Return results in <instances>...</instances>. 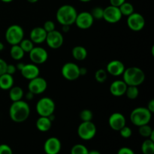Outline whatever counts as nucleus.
I'll return each mask as SVG.
<instances>
[{"label": "nucleus", "instance_id": "de8ad7c7", "mask_svg": "<svg viewBox=\"0 0 154 154\" xmlns=\"http://www.w3.org/2000/svg\"><path fill=\"white\" fill-rule=\"evenodd\" d=\"M88 154H101V153L99 151H98V150H90V151H89Z\"/></svg>", "mask_w": 154, "mask_h": 154}, {"label": "nucleus", "instance_id": "7c9ffc66", "mask_svg": "<svg viewBox=\"0 0 154 154\" xmlns=\"http://www.w3.org/2000/svg\"><path fill=\"white\" fill-rule=\"evenodd\" d=\"M89 150L84 145L81 144H75L71 150V154H88Z\"/></svg>", "mask_w": 154, "mask_h": 154}, {"label": "nucleus", "instance_id": "39448f33", "mask_svg": "<svg viewBox=\"0 0 154 154\" xmlns=\"http://www.w3.org/2000/svg\"><path fill=\"white\" fill-rule=\"evenodd\" d=\"M56 105L54 101L49 97H43L36 103V112L40 117H49L54 114Z\"/></svg>", "mask_w": 154, "mask_h": 154}, {"label": "nucleus", "instance_id": "ea45409f", "mask_svg": "<svg viewBox=\"0 0 154 154\" xmlns=\"http://www.w3.org/2000/svg\"><path fill=\"white\" fill-rule=\"evenodd\" d=\"M6 67H7V63L3 59L0 58V75L5 73Z\"/></svg>", "mask_w": 154, "mask_h": 154}, {"label": "nucleus", "instance_id": "20e7f679", "mask_svg": "<svg viewBox=\"0 0 154 154\" xmlns=\"http://www.w3.org/2000/svg\"><path fill=\"white\" fill-rule=\"evenodd\" d=\"M152 118V113L147 107H138L130 114V120L132 124L136 126L149 124Z\"/></svg>", "mask_w": 154, "mask_h": 154}, {"label": "nucleus", "instance_id": "4468645a", "mask_svg": "<svg viewBox=\"0 0 154 154\" xmlns=\"http://www.w3.org/2000/svg\"><path fill=\"white\" fill-rule=\"evenodd\" d=\"M94 19L90 12L83 11L78 14L75 23L81 29H88L93 26Z\"/></svg>", "mask_w": 154, "mask_h": 154}, {"label": "nucleus", "instance_id": "8fccbe9b", "mask_svg": "<svg viewBox=\"0 0 154 154\" xmlns=\"http://www.w3.org/2000/svg\"><path fill=\"white\" fill-rule=\"evenodd\" d=\"M1 1L5 3H9V2H11L14 1V0H1Z\"/></svg>", "mask_w": 154, "mask_h": 154}, {"label": "nucleus", "instance_id": "f8f14e48", "mask_svg": "<svg viewBox=\"0 0 154 154\" xmlns=\"http://www.w3.org/2000/svg\"><path fill=\"white\" fill-rule=\"evenodd\" d=\"M45 42H47V45L49 48L52 49H58L61 48L62 45H63L64 37L60 32L55 29L54 31L48 32Z\"/></svg>", "mask_w": 154, "mask_h": 154}, {"label": "nucleus", "instance_id": "2eb2a0df", "mask_svg": "<svg viewBox=\"0 0 154 154\" xmlns=\"http://www.w3.org/2000/svg\"><path fill=\"white\" fill-rule=\"evenodd\" d=\"M109 126L114 131H120L126 126V120L125 116L120 112H115L110 116L108 119Z\"/></svg>", "mask_w": 154, "mask_h": 154}, {"label": "nucleus", "instance_id": "a19ab883", "mask_svg": "<svg viewBox=\"0 0 154 154\" xmlns=\"http://www.w3.org/2000/svg\"><path fill=\"white\" fill-rule=\"evenodd\" d=\"M125 2H126V0H110V5L116 6V7H120Z\"/></svg>", "mask_w": 154, "mask_h": 154}, {"label": "nucleus", "instance_id": "e433bc0d", "mask_svg": "<svg viewBox=\"0 0 154 154\" xmlns=\"http://www.w3.org/2000/svg\"><path fill=\"white\" fill-rule=\"evenodd\" d=\"M0 154H13L12 149L8 144H0Z\"/></svg>", "mask_w": 154, "mask_h": 154}, {"label": "nucleus", "instance_id": "f257e3e1", "mask_svg": "<svg viewBox=\"0 0 154 154\" xmlns=\"http://www.w3.org/2000/svg\"><path fill=\"white\" fill-rule=\"evenodd\" d=\"M30 115L29 105L26 101L20 100L12 102L9 108V116L15 123H23Z\"/></svg>", "mask_w": 154, "mask_h": 154}, {"label": "nucleus", "instance_id": "5701e85b", "mask_svg": "<svg viewBox=\"0 0 154 154\" xmlns=\"http://www.w3.org/2000/svg\"><path fill=\"white\" fill-rule=\"evenodd\" d=\"M72 57L78 61H83L87 57V51L83 46L74 47L72 51Z\"/></svg>", "mask_w": 154, "mask_h": 154}, {"label": "nucleus", "instance_id": "49530a36", "mask_svg": "<svg viewBox=\"0 0 154 154\" xmlns=\"http://www.w3.org/2000/svg\"><path fill=\"white\" fill-rule=\"evenodd\" d=\"M69 30H70V26H68V25L63 26V31L64 32H69Z\"/></svg>", "mask_w": 154, "mask_h": 154}, {"label": "nucleus", "instance_id": "4c0bfd02", "mask_svg": "<svg viewBox=\"0 0 154 154\" xmlns=\"http://www.w3.org/2000/svg\"><path fill=\"white\" fill-rule=\"evenodd\" d=\"M117 154H135V153H134L133 150L131 148H129V147H123L119 149Z\"/></svg>", "mask_w": 154, "mask_h": 154}, {"label": "nucleus", "instance_id": "473e14b6", "mask_svg": "<svg viewBox=\"0 0 154 154\" xmlns=\"http://www.w3.org/2000/svg\"><path fill=\"white\" fill-rule=\"evenodd\" d=\"M80 118L82 122L92 121L93 118V114L90 110L84 109L80 113Z\"/></svg>", "mask_w": 154, "mask_h": 154}, {"label": "nucleus", "instance_id": "6ab92c4d", "mask_svg": "<svg viewBox=\"0 0 154 154\" xmlns=\"http://www.w3.org/2000/svg\"><path fill=\"white\" fill-rule=\"evenodd\" d=\"M127 87V84L123 80H117L110 85V93H111L112 96H116V97H120V96L125 95Z\"/></svg>", "mask_w": 154, "mask_h": 154}, {"label": "nucleus", "instance_id": "9b49d317", "mask_svg": "<svg viewBox=\"0 0 154 154\" xmlns=\"http://www.w3.org/2000/svg\"><path fill=\"white\" fill-rule=\"evenodd\" d=\"M122 17L123 15L119 7L110 5L109 6L104 8L103 19L109 23H117L121 20Z\"/></svg>", "mask_w": 154, "mask_h": 154}, {"label": "nucleus", "instance_id": "a878e982", "mask_svg": "<svg viewBox=\"0 0 154 154\" xmlns=\"http://www.w3.org/2000/svg\"><path fill=\"white\" fill-rule=\"evenodd\" d=\"M141 151L144 154H154V141L147 139L141 144Z\"/></svg>", "mask_w": 154, "mask_h": 154}, {"label": "nucleus", "instance_id": "bb28decb", "mask_svg": "<svg viewBox=\"0 0 154 154\" xmlns=\"http://www.w3.org/2000/svg\"><path fill=\"white\" fill-rule=\"evenodd\" d=\"M119 8H120V11L123 16L124 15V16L128 17L134 12V6L130 2H127L126 1L124 3H123L119 7Z\"/></svg>", "mask_w": 154, "mask_h": 154}, {"label": "nucleus", "instance_id": "6e6552de", "mask_svg": "<svg viewBox=\"0 0 154 154\" xmlns=\"http://www.w3.org/2000/svg\"><path fill=\"white\" fill-rule=\"evenodd\" d=\"M63 78L68 81H75L80 77V67L74 63H66L61 69Z\"/></svg>", "mask_w": 154, "mask_h": 154}, {"label": "nucleus", "instance_id": "423d86ee", "mask_svg": "<svg viewBox=\"0 0 154 154\" xmlns=\"http://www.w3.org/2000/svg\"><path fill=\"white\" fill-rule=\"evenodd\" d=\"M24 38V31L20 26L14 24L10 26L5 32V39L11 45H19Z\"/></svg>", "mask_w": 154, "mask_h": 154}, {"label": "nucleus", "instance_id": "f704fd0d", "mask_svg": "<svg viewBox=\"0 0 154 154\" xmlns=\"http://www.w3.org/2000/svg\"><path fill=\"white\" fill-rule=\"evenodd\" d=\"M119 132H120V135H121L122 138H129L132 136V129H131L130 127L126 126V125L125 126H123V127L122 128Z\"/></svg>", "mask_w": 154, "mask_h": 154}, {"label": "nucleus", "instance_id": "37998d69", "mask_svg": "<svg viewBox=\"0 0 154 154\" xmlns=\"http://www.w3.org/2000/svg\"><path fill=\"white\" fill-rule=\"evenodd\" d=\"M34 96H35V95L33 94L32 93H31L30 91H29L28 93H26V95H25L26 99V100H28V101H32L33 99H34Z\"/></svg>", "mask_w": 154, "mask_h": 154}, {"label": "nucleus", "instance_id": "ddd939ff", "mask_svg": "<svg viewBox=\"0 0 154 154\" xmlns=\"http://www.w3.org/2000/svg\"><path fill=\"white\" fill-rule=\"evenodd\" d=\"M29 54L31 61L35 65L43 64L48 59V51L42 47H34Z\"/></svg>", "mask_w": 154, "mask_h": 154}, {"label": "nucleus", "instance_id": "72a5a7b5", "mask_svg": "<svg viewBox=\"0 0 154 154\" xmlns=\"http://www.w3.org/2000/svg\"><path fill=\"white\" fill-rule=\"evenodd\" d=\"M90 14L94 20L103 19L104 8L102 7H95L92 9Z\"/></svg>", "mask_w": 154, "mask_h": 154}, {"label": "nucleus", "instance_id": "7ed1b4c3", "mask_svg": "<svg viewBox=\"0 0 154 154\" xmlns=\"http://www.w3.org/2000/svg\"><path fill=\"white\" fill-rule=\"evenodd\" d=\"M123 81L127 86L138 87L144 83L145 74L144 71L138 67H130L125 69L123 73Z\"/></svg>", "mask_w": 154, "mask_h": 154}, {"label": "nucleus", "instance_id": "393cba45", "mask_svg": "<svg viewBox=\"0 0 154 154\" xmlns=\"http://www.w3.org/2000/svg\"><path fill=\"white\" fill-rule=\"evenodd\" d=\"M10 55L12 57V59L17 60V61H19L23 58L25 52L23 51V49L19 45H11V48L10 50Z\"/></svg>", "mask_w": 154, "mask_h": 154}, {"label": "nucleus", "instance_id": "9d476101", "mask_svg": "<svg viewBox=\"0 0 154 154\" xmlns=\"http://www.w3.org/2000/svg\"><path fill=\"white\" fill-rule=\"evenodd\" d=\"M48 88V82L45 78L42 77H36L30 80L28 84V90L34 95L43 93Z\"/></svg>", "mask_w": 154, "mask_h": 154}, {"label": "nucleus", "instance_id": "2f4dec72", "mask_svg": "<svg viewBox=\"0 0 154 154\" xmlns=\"http://www.w3.org/2000/svg\"><path fill=\"white\" fill-rule=\"evenodd\" d=\"M153 129L148 124L143 125V126H139V129H138L140 135H141L142 137H144V138H149L150 135H151L152 132H153Z\"/></svg>", "mask_w": 154, "mask_h": 154}, {"label": "nucleus", "instance_id": "0eeeda50", "mask_svg": "<svg viewBox=\"0 0 154 154\" xmlns=\"http://www.w3.org/2000/svg\"><path fill=\"white\" fill-rule=\"evenodd\" d=\"M96 132L97 129L96 125L92 121L81 122L78 128V136L84 141L93 139L96 135Z\"/></svg>", "mask_w": 154, "mask_h": 154}, {"label": "nucleus", "instance_id": "1a4fd4ad", "mask_svg": "<svg viewBox=\"0 0 154 154\" xmlns=\"http://www.w3.org/2000/svg\"><path fill=\"white\" fill-rule=\"evenodd\" d=\"M126 23L128 27L134 32L141 31L145 26V20L143 15L135 12H133L132 14L128 16Z\"/></svg>", "mask_w": 154, "mask_h": 154}, {"label": "nucleus", "instance_id": "3c124183", "mask_svg": "<svg viewBox=\"0 0 154 154\" xmlns=\"http://www.w3.org/2000/svg\"><path fill=\"white\" fill-rule=\"evenodd\" d=\"M27 1L30 3H35V2H37L38 0H27Z\"/></svg>", "mask_w": 154, "mask_h": 154}, {"label": "nucleus", "instance_id": "c756f323", "mask_svg": "<svg viewBox=\"0 0 154 154\" xmlns=\"http://www.w3.org/2000/svg\"><path fill=\"white\" fill-rule=\"evenodd\" d=\"M95 78L99 83H104L108 78V72L105 69H98L95 73Z\"/></svg>", "mask_w": 154, "mask_h": 154}, {"label": "nucleus", "instance_id": "79ce46f5", "mask_svg": "<svg viewBox=\"0 0 154 154\" xmlns=\"http://www.w3.org/2000/svg\"><path fill=\"white\" fill-rule=\"evenodd\" d=\"M147 108L152 113V114H153L154 112V99H151V100L147 103Z\"/></svg>", "mask_w": 154, "mask_h": 154}, {"label": "nucleus", "instance_id": "c85d7f7f", "mask_svg": "<svg viewBox=\"0 0 154 154\" xmlns=\"http://www.w3.org/2000/svg\"><path fill=\"white\" fill-rule=\"evenodd\" d=\"M19 45L25 53H29L34 48V43L30 39L23 38L20 42Z\"/></svg>", "mask_w": 154, "mask_h": 154}, {"label": "nucleus", "instance_id": "cd10ccee", "mask_svg": "<svg viewBox=\"0 0 154 154\" xmlns=\"http://www.w3.org/2000/svg\"><path fill=\"white\" fill-rule=\"evenodd\" d=\"M125 95L127 96L128 99L133 100V99H137L139 96V90L138 87H135V86H128Z\"/></svg>", "mask_w": 154, "mask_h": 154}, {"label": "nucleus", "instance_id": "aec40b11", "mask_svg": "<svg viewBox=\"0 0 154 154\" xmlns=\"http://www.w3.org/2000/svg\"><path fill=\"white\" fill-rule=\"evenodd\" d=\"M48 32L44 29L43 27L37 26L33 28L30 32V40L34 44H42L46 40Z\"/></svg>", "mask_w": 154, "mask_h": 154}, {"label": "nucleus", "instance_id": "b1692460", "mask_svg": "<svg viewBox=\"0 0 154 154\" xmlns=\"http://www.w3.org/2000/svg\"><path fill=\"white\" fill-rule=\"evenodd\" d=\"M24 96L23 89L20 87H12L9 90V98L12 102L22 100Z\"/></svg>", "mask_w": 154, "mask_h": 154}, {"label": "nucleus", "instance_id": "58836bf2", "mask_svg": "<svg viewBox=\"0 0 154 154\" xmlns=\"http://www.w3.org/2000/svg\"><path fill=\"white\" fill-rule=\"evenodd\" d=\"M17 69L16 66L13 64H7V67H6V72L5 73L9 74L11 75H13L16 72Z\"/></svg>", "mask_w": 154, "mask_h": 154}, {"label": "nucleus", "instance_id": "a211bd4d", "mask_svg": "<svg viewBox=\"0 0 154 154\" xmlns=\"http://www.w3.org/2000/svg\"><path fill=\"white\" fill-rule=\"evenodd\" d=\"M20 73L25 79L30 81V80L39 76L40 70L37 65L34 64V63H29V64H25L24 67L20 71Z\"/></svg>", "mask_w": 154, "mask_h": 154}, {"label": "nucleus", "instance_id": "c9c22d12", "mask_svg": "<svg viewBox=\"0 0 154 154\" xmlns=\"http://www.w3.org/2000/svg\"><path fill=\"white\" fill-rule=\"evenodd\" d=\"M43 28L47 32H50L56 29V25L52 20H47L44 23Z\"/></svg>", "mask_w": 154, "mask_h": 154}, {"label": "nucleus", "instance_id": "a18cd8bd", "mask_svg": "<svg viewBox=\"0 0 154 154\" xmlns=\"http://www.w3.org/2000/svg\"><path fill=\"white\" fill-rule=\"evenodd\" d=\"M24 66H25V63H18L15 66H16L17 70H18V71H20H20L23 69V68L24 67Z\"/></svg>", "mask_w": 154, "mask_h": 154}, {"label": "nucleus", "instance_id": "412c9836", "mask_svg": "<svg viewBox=\"0 0 154 154\" xmlns=\"http://www.w3.org/2000/svg\"><path fill=\"white\" fill-rule=\"evenodd\" d=\"M52 121L48 117H39L36 121V128L42 132H46L51 129Z\"/></svg>", "mask_w": 154, "mask_h": 154}, {"label": "nucleus", "instance_id": "603ef678", "mask_svg": "<svg viewBox=\"0 0 154 154\" xmlns=\"http://www.w3.org/2000/svg\"><path fill=\"white\" fill-rule=\"evenodd\" d=\"M79 1L82 2H89L92 1V0H79Z\"/></svg>", "mask_w": 154, "mask_h": 154}, {"label": "nucleus", "instance_id": "4be33fe9", "mask_svg": "<svg viewBox=\"0 0 154 154\" xmlns=\"http://www.w3.org/2000/svg\"><path fill=\"white\" fill-rule=\"evenodd\" d=\"M14 85V78L9 74L5 73L0 75V89L9 90Z\"/></svg>", "mask_w": 154, "mask_h": 154}, {"label": "nucleus", "instance_id": "09e8293b", "mask_svg": "<svg viewBox=\"0 0 154 154\" xmlns=\"http://www.w3.org/2000/svg\"><path fill=\"white\" fill-rule=\"evenodd\" d=\"M4 48H5L4 44H3L2 42H0V51H3V50H4Z\"/></svg>", "mask_w": 154, "mask_h": 154}, {"label": "nucleus", "instance_id": "dca6fc26", "mask_svg": "<svg viewBox=\"0 0 154 154\" xmlns=\"http://www.w3.org/2000/svg\"><path fill=\"white\" fill-rule=\"evenodd\" d=\"M61 147L60 139L56 137L48 138L44 144V150L46 154H58L61 150Z\"/></svg>", "mask_w": 154, "mask_h": 154}, {"label": "nucleus", "instance_id": "f03ea898", "mask_svg": "<svg viewBox=\"0 0 154 154\" xmlns=\"http://www.w3.org/2000/svg\"><path fill=\"white\" fill-rule=\"evenodd\" d=\"M78 12L76 8L71 5H63L57 11V20L62 26H72L75 23Z\"/></svg>", "mask_w": 154, "mask_h": 154}, {"label": "nucleus", "instance_id": "f3484780", "mask_svg": "<svg viewBox=\"0 0 154 154\" xmlns=\"http://www.w3.org/2000/svg\"><path fill=\"white\" fill-rule=\"evenodd\" d=\"M125 69L126 68H125V65L123 64V62L117 60L109 62L106 66V72L110 75L115 77L120 76L123 75Z\"/></svg>", "mask_w": 154, "mask_h": 154}, {"label": "nucleus", "instance_id": "c03bdc74", "mask_svg": "<svg viewBox=\"0 0 154 154\" xmlns=\"http://www.w3.org/2000/svg\"><path fill=\"white\" fill-rule=\"evenodd\" d=\"M87 69L85 67L80 68V76H84L87 75Z\"/></svg>", "mask_w": 154, "mask_h": 154}]
</instances>
